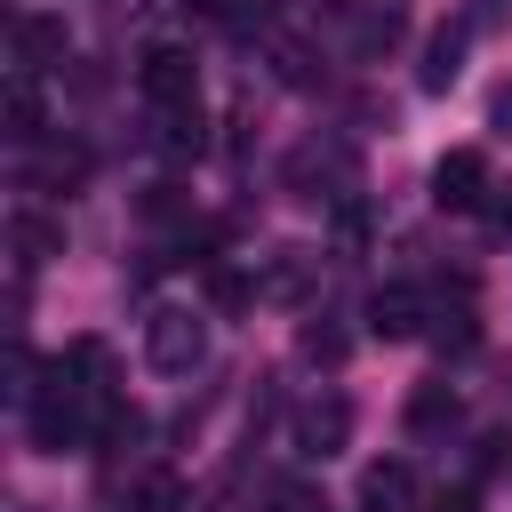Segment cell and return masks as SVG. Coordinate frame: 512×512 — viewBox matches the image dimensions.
<instances>
[{"instance_id": "1", "label": "cell", "mask_w": 512, "mask_h": 512, "mask_svg": "<svg viewBox=\"0 0 512 512\" xmlns=\"http://www.w3.org/2000/svg\"><path fill=\"white\" fill-rule=\"evenodd\" d=\"M144 360H152L160 376H192V368L208 360V320L184 312V304L152 312V320H144Z\"/></svg>"}, {"instance_id": "2", "label": "cell", "mask_w": 512, "mask_h": 512, "mask_svg": "<svg viewBox=\"0 0 512 512\" xmlns=\"http://www.w3.org/2000/svg\"><path fill=\"white\" fill-rule=\"evenodd\" d=\"M136 88H144V104L160 112V104H192L200 96V64H192V48H144V64H136Z\"/></svg>"}, {"instance_id": "3", "label": "cell", "mask_w": 512, "mask_h": 512, "mask_svg": "<svg viewBox=\"0 0 512 512\" xmlns=\"http://www.w3.org/2000/svg\"><path fill=\"white\" fill-rule=\"evenodd\" d=\"M344 440H352V400H344V392H320V400H304V408H296V448H304V456H320V464H328Z\"/></svg>"}, {"instance_id": "4", "label": "cell", "mask_w": 512, "mask_h": 512, "mask_svg": "<svg viewBox=\"0 0 512 512\" xmlns=\"http://www.w3.org/2000/svg\"><path fill=\"white\" fill-rule=\"evenodd\" d=\"M432 200H440V208H480V200H488V160H480L472 144H456V152L432 168Z\"/></svg>"}, {"instance_id": "5", "label": "cell", "mask_w": 512, "mask_h": 512, "mask_svg": "<svg viewBox=\"0 0 512 512\" xmlns=\"http://www.w3.org/2000/svg\"><path fill=\"white\" fill-rule=\"evenodd\" d=\"M360 512H416V472H408L400 456L368 464V472H360Z\"/></svg>"}, {"instance_id": "6", "label": "cell", "mask_w": 512, "mask_h": 512, "mask_svg": "<svg viewBox=\"0 0 512 512\" xmlns=\"http://www.w3.org/2000/svg\"><path fill=\"white\" fill-rule=\"evenodd\" d=\"M152 144H160L168 160H200V144H208L200 96H192V104H160V120H152Z\"/></svg>"}, {"instance_id": "7", "label": "cell", "mask_w": 512, "mask_h": 512, "mask_svg": "<svg viewBox=\"0 0 512 512\" xmlns=\"http://www.w3.org/2000/svg\"><path fill=\"white\" fill-rule=\"evenodd\" d=\"M368 328H376L384 344L416 336V328H424V296H416V288H376V296H368Z\"/></svg>"}, {"instance_id": "8", "label": "cell", "mask_w": 512, "mask_h": 512, "mask_svg": "<svg viewBox=\"0 0 512 512\" xmlns=\"http://www.w3.org/2000/svg\"><path fill=\"white\" fill-rule=\"evenodd\" d=\"M464 40H472V24L456 16V24H440L432 40H424V88L440 96V88H456V72H464Z\"/></svg>"}, {"instance_id": "9", "label": "cell", "mask_w": 512, "mask_h": 512, "mask_svg": "<svg viewBox=\"0 0 512 512\" xmlns=\"http://www.w3.org/2000/svg\"><path fill=\"white\" fill-rule=\"evenodd\" d=\"M328 176H352V160H344V152H336V144H328V152H320V144H304V152H296V160H288V184H296V192H304V200H328V192H320V184H328Z\"/></svg>"}, {"instance_id": "10", "label": "cell", "mask_w": 512, "mask_h": 512, "mask_svg": "<svg viewBox=\"0 0 512 512\" xmlns=\"http://www.w3.org/2000/svg\"><path fill=\"white\" fill-rule=\"evenodd\" d=\"M16 56H24V72L56 64V56H64V24H56V16H16Z\"/></svg>"}, {"instance_id": "11", "label": "cell", "mask_w": 512, "mask_h": 512, "mask_svg": "<svg viewBox=\"0 0 512 512\" xmlns=\"http://www.w3.org/2000/svg\"><path fill=\"white\" fill-rule=\"evenodd\" d=\"M448 424H456V384H440V376L416 384L408 392V432H448Z\"/></svg>"}, {"instance_id": "12", "label": "cell", "mask_w": 512, "mask_h": 512, "mask_svg": "<svg viewBox=\"0 0 512 512\" xmlns=\"http://www.w3.org/2000/svg\"><path fill=\"white\" fill-rule=\"evenodd\" d=\"M400 32H408V16H400V8H368V16L352 24V56H384Z\"/></svg>"}, {"instance_id": "13", "label": "cell", "mask_w": 512, "mask_h": 512, "mask_svg": "<svg viewBox=\"0 0 512 512\" xmlns=\"http://www.w3.org/2000/svg\"><path fill=\"white\" fill-rule=\"evenodd\" d=\"M40 88H32V72H16V88H8V136L16 144H40Z\"/></svg>"}, {"instance_id": "14", "label": "cell", "mask_w": 512, "mask_h": 512, "mask_svg": "<svg viewBox=\"0 0 512 512\" xmlns=\"http://www.w3.org/2000/svg\"><path fill=\"white\" fill-rule=\"evenodd\" d=\"M88 176V144H48L40 152V184H80Z\"/></svg>"}, {"instance_id": "15", "label": "cell", "mask_w": 512, "mask_h": 512, "mask_svg": "<svg viewBox=\"0 0 512 512\" xmlns=\"http://www.w3.org/2000/svg\"><path fill=\"white\" fill-rule=\"evenodd\" d=\"M248 296H256V288H248L232 264H208V304H216V312H240Z\"/></svg>"}, {"instance_id": "16", "label": "cell", "mask_w": 512, "mask_h": 512, "mask_svg": "<svg viewBox=\"0 0 512 512\" xmlns=\"http://www.w3.org/2000/svg\"><path fill=\"white\" fill-rule=\"evenodd\" d=\"M56 248V224H40V216H16V264H40Z\"/></svg>"}, {"instance_id": "17", "label": "cell", "mask_w": 512, "mask_h": 512, "mask_svg": "<svg viewBox=\"0 0 512 512\" xmlns=\"http://www.w3.org/2000/svg\"><path fill=\"white\" fill-rule=\"evenodd\" d=\"M272 512H328V496L304 488V480H280V488H272Z\"/></svg>"}, {"instance_id": "18", "label": "cell", "mask_w": 512, "mask_h": 512, "mask_svg": "<svg viewBox=\"0 0 512 512\" xmlns=\"http://www.w3.org/2000/svg\"><path fill=\"white\" fill-rule=\"evenodd\" d=\"M272 64H280V80H296V88L312 80V56H304L296 40H272Z\"/></svg>"}, {"instance_id": "19", "label": "cell", "mask_w": 512, "mask_h": 512, "mask_svg": "<svg viewBox=\"0 0 512 512\" xmlns=\"http://www.w3.org/2000/svg\"><path fill=\"white\" fill-rule=\"evenodd\" d=\"M432 344H440V352H464V344H472V312H440Z\"/></svg>"}, {"instance_id": "20", "label": "cell", "mask_w": 512, "mask_h": 512, "mask_svg": "<svg viewBox=\"0 0 512 512\" xmlns=\"http://www.w3.org/2000/svg\"><path fill=\"white\" fill-rule=\"evenodd\" d=\"M304 352H312V360H344V328L312 320V328H304Z\"/></svg>"}, {"instance_id": "21", "label": "cell", "mask_w": 512, "mask_h": 512, "mask_svg": "<svg viewBox=\"0 0 512 512\" xmlns=\"http://www.w3.org/2000/svg\"><path fill=\"white\" fill-rule=\"evenodd\" d=\"M480 216H488L496 232H512V184H488V200H480Z\"/></svg>"}, {"instance_id": "22", "label": "cell", "mask_w": 512, "mask_h": 512, "mask_svg": "<svg viewBox=\"0 0 512 512\" xmlns=\"http://www.w3.org/2000/svg\"><path fill=\"white\" fill-rule=\"evenodd\" d=\"M464 24H472V32H496V24H504V0H464Z\"/></svg>"}, {"instance_id": "23", "label": "cell", "mask_w": 512, "mask_h": 512, "mask_svg": "<svg viewBox=\"0 0 512 512\" xmlns=\"http://www.w3.org/2000/svg\"><path fill=\"white\" fill-rule=\"evenodd\" d=\"M432 512H480V504H472V488H448V496H440Z\"/></svg>"}, {"instance_id": "24", "label": "cell", "mask_w": 512, "mask_h": 512, "mask_svg": "<svg viewBox=\"0 0 512 512\" xmlns=\"http://www.w3.org/2000/svg\"><path fill=\"white\" fill-rule=\"evenodd\" d=\"M496 128H504V136H512V88H504V96H496Z\"/></svg>"}]
</instances>
